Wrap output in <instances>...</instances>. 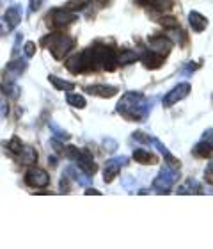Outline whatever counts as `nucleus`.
Here are the masks:
<instances>
[{"label": "nucleus", "instance_id": "obj_1", "mask_svg": "<svg viewBox=\"0 0 213 249\" xmlns=\"http://www.w3.org/2000/svg\"><path fill=\"white\" fill-rule=\"evenodd\" d=\"M153 104L139 91H128L121 96L115 110L128 121H144L149 116Z\"/></svg>", "mask_w": 213, "mask_h": 249}, {"label": "nucleus", "instance_id": "obj_2", "mask_svg": "<svg viewBox=\"0 0 213 249\" xmlns=\"http://www.w3.org/2000/svg\"><path fill=\"white\" fill-rule=\"evenodd\" d=\"M41 45L43 47H47L57 61H63V59L71 52L73 48H75L77 41H75V37L68 36V34H64V32L53 31L43 37Z\"/></svg>", "mask_w": 213, "mask_h": 249}, {"label": "nucleus", "instance_id": "obj_3", "mask_svg": "<svg viewBox=\"0 0 213 249\" xmlns=\"http://www.w3.org/2000/svg\"><path fill=\"white\" fill-rule=\"evenodd\" d=\"M178 180H180L178 167H172L167 164V166H164L160 169V173H158V177L155 178V182H153L151 189H153L156 194H169Z\"/></svg>", "mask_w": 213, "mask_h": 249}, {"label": "nucleus", "instance_id": "obj_4", "mask_svg": "<svg viewBox=\"0 0 213 249\" xmlns=\"http://www.w3.org/2000/svg\"><path fill=\"white\" fill-rule=\"evenodd\" d=\"M75 20H77V15L66 7H55L47 15V25L52 31H64L71 23H75Z\"/></svg>", "mask_w": 213, "mask_h": 249}, {"label": "nucleus", "instance_id": "obj_5", "mask_svg": "<svg viewBox=\"0 0 213 249\" xmlns=\"http://www.w3.org/2000/svg\"><path fill=\"white\" fill-rule=\"evenodd\" d=\"M23 180H25L27 185L32 187V189H43V187L50 185V175H48L45 169H41V167H31V169L25 173Z\"/></svg>", "mask_w": 213, "mask_h": 249}, {"label": "nucleus", "instance_id": "obj_6", "mask_svg": "<svg viewBox=\"0 0 213 249\" xmlns=\"http://www.w3.org/2000/svg\"><path fill=\"white\" fill-rule=\"evenodd\" d=\"M128 164V159L126 157H115V159H110L105 164L103 169V182L105 183H112L115 180V177L121 173V167H125Z\"/></svg>", "mask_w": 213, "mask_h": 249}, {"label": "nucleus", "instance_id": "obj_7", "mask_svg": "<svg viewBox=\"0 0 213 249\" xmlns=\"http://www.w3.org/2000/svg\"><path fill=\"white\" fill-rule=\"evenodd\" d=\"M190 84L188 82H183V84H178L176 88H172L169 93L164 96V107H172V105H176L178 102H181L185 100L190 94Z\"/></svg>", "mask_w": 213, "mask_h": 249}, {"label": "nucleus", "instance_id": "obj_8", "mask_svg": "<svg viewBox=\"0 0 213 249\" xmlns=\"http://www.w3.org/2000/svg\"><path fill=\"white\" fill-rule=\"evenodd\" d=\"M192 153L199 159H208L213 153V128H208L203 134V139L194 146Z\"/></svg>", "mask_w": 213, "mask_h": 249}, {"label": "nucleus", "instance_id": "obj_9", "mask_svg": "<svg viewBox=\"0 0 213 249\" xmlns=\"http://www.w3.org/2000/svg\"><path fill=\"white\" fill-rule=\"evenodd\" d=\"M147 43H149L151 50L158 52L160 55H164V57L171 52V48H172V39L169 36H165V34H155V36H149L147 37Z\"/></svg>", "mask_w": 213, "mask_h": 249}, {"label": "nucleus", "instance_id": "obj_10", "mask_svg": "<svg viewBox=\"0 0 213 249\" xmlns=\"http://www.w3.org/2000/svg\"><path fill=\"white\" fill-rule=\"evenodd\" d=\"M85 93L91 96H98V98H114L119 93V89L115 86H107V84H96V86H87Z\"/></svg>", "mask_w": 213, "mask_h": 249}, {"label": "nucleus", "instance_id": "obj_11", "mask_svg": "<svg viewBox=\"0 0 213 249\" xmlns=\"http://www.w3.org/2000/svg\"><path fill=\"white\" fill-rule=\"evenodd\" d=\"M141 62L142 66L146 68V70H158V68L164 66V55H160L158 52H155V50H144V52L141 53Z\"/></svg>", "mask_w": 213, "mask_h": 249}, {"label": "nucleus", "instance_id": "obj_12", "mask_svg": "<svg viewBox=\"0 0 213 249\" xmlns=\"http://www.w3.org/2000/svg\"><path fill=\"white\" fill-rule=\"evenodd\" d=\"M27 70V61H21V59H16V61H11L7 66H5V80H13L15 82L16 77H20L21 73Z\"/></svg>", "mask_w": 213, "mask_h": 249}, {"label": "nucleus", "instance_id": "obj_13", "mask_svg": "<svg viewBox=\"0 0 213 249\" xmlns=\"http://www.w3.org/2000/svg\"><path fill=\"white\" fill-rule=\"evenodd\" d=\"M133 160L139 162V164H144V166H155L158 162V157L155 153H151L149 150L137 148V150H133Z\"/></svg>", "mask_w": 213, "mask_h": 249}, {"label": "nucleus", "instance_id": "obj_14", "mask_svg": "<svg viewBox=\"0 0 213 249\" xmlns=\"http://www.w3.org/2000/svg\"><path fill=\"white\" fill-rule=\"evenodd\" d=\"M64 175H66V177H69L71 180H75V182H78L80 185H89V183H91V175L83 173L80 167H75V166L66 167Z\"/></svg>", "mask_w": 213, "mask_h": 249}, {"label": "nucleus", "instance_id": "obj_15", "mask_svg": "<svg viewBox=\"0 0 213 249\" xmlns=\"http://www.w3.org/2000/svg\"><path fill=\"white\" fill-rule=\"evenodd\" d=\"M188 23H190L194 32H203L204 29L208 27V18L203 16L201 13H197V11H190V15H188Z\"/></svg>", "mask_w": 213, "mask_h": 249}, {"label": "nucleus", "instance_id": "obj_16", "mask_svg": "<svg viewBox=\"0 0 213 249\" xmlns=\"http://www.w3.org/2000/svg\"><path fill=\"white\" fill-rule=\"evenodd\" d=\"M4 21L7 23L9 31H11V29H15V27H18V23L21 21L20 5H11V7H7V11H5V16H4Z\"/></svg>", "mask_w": 213, "mask_h": 249}, {"label": "nucleus", "instance_id": "obj_17", "mask_svg": "<svg viewBox=\"0 0 213 249\" xmlns=\"http://www.w3.org/2000/svg\"><path fill=\"white\" fill-rule=\"evenodd\" d=\"M64 66H66V70H68V71L75 73V75L85 73V64H83V59H82V55H80V53H75V55H71L69 59H66Z\"/></svg>", "mask_w": 213, "mask_h": 249}, {"label": "nucleus", "instance_id": "obj_18", "mask_svg": "<svg viewBox=\"0 0 213 249\" xmlns=\"http://www.w3.org/2000/svg\"><path fill=\"white\" fill-rule=\"evenodd\" d=\"M37 151L32 148V146H23V150L16 155V159H18V162L20 164H25V166H31V164H36L37 162Z\"/></svg>", "mask_w": 213, "mask_h": 249}, {"label": "nucleus", "instance_id": "obj_19", "mask_svg": "<svg viewBox=\"0 0 213 249\" xmlns=\"http://www.w3.org/2000/svg\"><path fill=\"white\" fill-rule=\"evenodd\" d=\"M178 194H203V185L197 180H187L183 185L178 187Z\"/></svg>", "mask_w": 213, "mask_h": 249}, {"label": "nucleus", "instance_id": "obj_20", "mask_svg": "<svg viewBox=\"0 0 213 249\" xmlns=\"http://www.w3.org/2000/svg\"><path fill=\"white\" fill-rule=\"evenodd\" d=\"M0 89H2V93L9 100H18V96H20V93H21L20 86L15 84L13 80H5L4 84H0Z\"/></svg>", "mask_w": 213, "mask_h": 249}, {"label": "nucleus", "instance_id": "obj_21", "mask_svg": "<svg viewBox=\"0 0 213 249\" xmlns=\"http://www.w3.org/2000/svg\"><path fill=\"white\" fill-rule=\"evenodd\" d=\"M137 59H139V55H137L135 50H130V48H121V50H117V62H119V66L131 64Z\"/></svg>", "mask_w": 213, "mask_h": 249}, {"label": "nucleus", "instance_id": "obj_22", "mask_svg": "<svg viewBox=\"0 0 213 249\" xmlns=\"http://www.w3.org/2000/svg\"><path fill=\"white\" fill-rule=\"evenodd\" d=\"M48 126H50V132L53 134V139L61 141V142L71 139V134H69V132H66L63 126H59L55 121H50V123H48Z\"/></svg>", "mask_w": 213, "mask_h": 249}, {"label": "nucleus", "instance_id": "obj_23", "mask_svg": "<svg viewBox=\"0 0 213 249\" xmlns=\"http://www.w3.org/2000/svg\"><path fill=\"white\" fill-rule=\"evenodd\" d=\"M48 80H50V84H53V88L59 89V91H66V93H69L71 89H75V82L63 80V78L55 77V75H48Z\"/></svg>", "mask_w": 213, "mask_h": 249}, {"label": "nucleus", "instance_id": "obj_24", "mask_svg": "<svg viewBox=\"0 0 213 249\" xmlns=\"http://www.w3.org/2000/svg\"><path fill=\"white\" fill-rule=\"evenodd\" d=\"M4 146L7 148V151H11V153L16 157L21 150H23V146H25V144H23V142H21V141L15 135V137H11L7 142H4Z\"/></svg>", "mask_w": 213, "mask_h": 249}, {"label": "nucleus", "instance_id": "obj_25", "mask_svg": "<svg viewBox=\"0 0 213 249\" xmlns=\"http://www.w3.org/2000/svg\"><path fill=\"white\" fill-rule=\"evenodd\" d=\"M66 102H68L71 107H75V109H83V107L87 105V102H85V98H83L82 94H75V93H68Z\"/></svg>", "mask_w": 213, "mask_h": 249}, {"label": "nucleus", "instance_id": "obj_26", "mask_svg": "<svg viewBox=\"0 0 213 249\" xmlns=\"http://www.w3.org/2000/svg\"><path fill=\"white\" fill-rule=\"evenodd\" d=\"M158 23H160L162 27H165V29H169V31H172V29H178L180 27V21H178L176 16H171V15H164L158 20Z\"/></svg>", "mask_w": 213, "mask_h": 249}, {"label": "nucleus", "instance_id": "obj_27", "mask_svg": "<svg viewBox=\"0 0 213 249\" xmlns=\"http://www.w3.org/2000/svg\"><path fill=\"white\" fill-rule=\"evenodd\" d=\"M174 7V0H156L155 4H153V9L156 11V13H169V11Z\"/></svg>", "mask_w": 213, "mask_h": 249}, {"label": "nucleus", "instance_id": "obj_28", "mask_svg": "<svg viewBox=\"0 0 213 249\" xmlns=\"http://www.w3.org/2000/svg\"><path fill=\"white\" fill-rule=\"evenodd\" d=\"M131 137H133L137 142H142V144H151V141H153V137H151L149 134L142 132V130H137V132H133V135H131Z\"/></svg>", "mask_w": 213, "mask_h": 249}, {"label": "nucleus", "instance_id": "obj_29", "mask_svg": "<svg viewBox=\"0 0 213 249\" xmlns=\"http://www.w3.org/2000/svg\"><path fill=\"white\" fill-rule=\"evenodd\" d=\"M85 4H87V0H69V2L64 5V7H66L68 11H73V13H75L77 9L82 11L83 7H85Z\"/></svg>", "mask_w": 213, "mask_h": 249}, {"label": "nucleus", "instance_id": "obj_30", "mask_svg": "<svg viewBox=\"0 0 213 249\" xmlns=\"http://www.w3.org/2000/svg\"><path fill=\"white\" fill-rule=\"evenodd\" d=\"M103 148L109 153H114L115 150H117V141H114V139H110V137H107V139L103 141Z\"/></svg>", "mask_w": 213, "mask_h": 249}, {"label": "nucleus", "instance_id": "obj_31", "mask_svg": "<svg viewBox=\"0 0 213 249\" xmlns=\"http://www.w3.org/2000/svg\"><path fill=\"white\" fill-rule=\"evenodd\" d=\"M23 52H25L27 57H34V53H36V43L27 41L25 47H23Z\"/></svg>", "mask_w": 213, "mask_h": 249}, {"label": "nucleus", "instance_id": "obj_32", "mask_svg": "<svg viewBox=\"0 0 213 249\" xmlns=\"http://www.w3.org/2000/svg\"><path fill=\"white\" fill-rule=\"evenodd\" d=\"M89 2H91V5H94L96 9H103V7L112 4V0H89Z\"/></svg>", "mask_w": 213, "mask_h": 249}, {"label": "nucleus", "instance_id": "obj_33", "mask_svg": "<svg viewBox=\"0 0 213 249\" xmlns=\"http://www.w3.org/2000/svg\"><path fill=\"white\" fill-rule=\"evenodd\" d=\"M137 5H141V7H153V4H155L156 0H133Z\"/></svg>", "mask_w": 213, "mask_h": 249}, {"label": "nucleus", "instance_id": "obj_34", "mask_svg": "<svg viewBox=\"0 0 213 249\" xmlns=\"http://www.w3.org/2000/svg\"><path fill=\"white\" fill-rule=\"evenodd\" d=\"M43 5V0H31V11L32 13H36V11L41 9Z\"/></svg>", "mask_w": 213, "mask_h": 249}, {"label": "nucleus", "instance_id": "obj_35", "mask_svg": "<svg viewBox=\"0 0 213 249\" xmlns=\"http://www.w3.org/2000/svg\"><path fill=\"white\" fill-rule=\"evenodd\" d=\"M206 180H213V159L208 162V166H206Z\"/></svg>", "mask_w": 213, "mask_h": 249}, {"label": "nucleus", "instance_id": "obj_36", "mask_svg": "<svg viewBox=\"0 0 213 249\" xmlns=\"http://www.w3.org/2000/svg\"><path fill=\"white\" fill-rule=\"evenodd\" d=\"M7 112H9V105L4 104V102H0V118L7 116Z\"/></svg>", "mask_w": 213, "mask_h": 249}, {"label": "nucleus", "instance_id": "obj_37", "mask_svg": "<svg viewBox=\"0 0 213 249\" xmlns=\"http://www.w3.org/2000/svg\"><path fill=\"white\" fill-rule=\"evenodd\" d=\"M7 31H9V27H7V23H4V21H2V18H0V36H4V34H7Z\"/></svg>", "mask_w": 213, "mask_h": 249}, {"label": "nucleus", "instance_id": "obj_38", "mask_svg": "<svg viewBox=\"0 0 213 249\" xmlns=\"http://www.w3.org/2000/svg\"><path fill=\"white\" fill-rule=\"evenodd\" d=\"M85 194H96V196H98L99 191H94V189H87V191H85Z\"/></svg>", "mask_w": 213, "mask_h": 249}]
</instances>
